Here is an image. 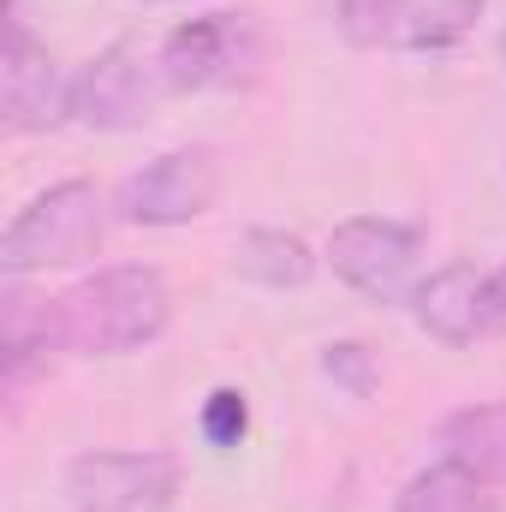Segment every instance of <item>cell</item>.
<instances>
[{
    "label": "cell",
    "instance_id": "ac0fdd59",
    "mask_svg": "<svg viewBox=\"0 0 506 512\" xmlns=\"http://www.w3.org/2000/svg\"><path fill=\"white\" fill-rule=\"evenodd\" d=\"M501 66H506V30H501Z\"/></svg>",
    "mask_w": 506,
    "mask_h": 512
},
{
    "label": "cell",
    "instance_id": "ba28073f",
    "mask_svg": "<svg viewBox=\"0 0 506 512\" xmlns=\"http://www.w3.org/2000/svg\"><path fill=\"white\" fill-rule=\"evenodd\" d=\"M66 512H173L179 459L173 453H78L60 477Z\"/></svg>",
    "mask_w": 506,
    "mask_h": 512
},
{
    "label": "cell",
    "instance_id": "3957f363",
    "mask_svg": "<svg viewBox=\"0 0 506 512\" xmlns=\"http://www.w3.org/2000/svg\"><path fill=\"white\" fill-rule=\"evenodd\" d=\"M262 72V30L251 12H203L161 36V78L167 96L203 90H245Z\"/></svg>",
    "mask_w": 506,
    "mask_h": 512
},
{
    "label": "cell",
    "instance_id": "7c38bea8",
    "mask_svg": "<svg viewBox=\"0 0 506 512\" xmlns=\"http://www.w3.org/2000/svg\"><path fill=\"white\" fill-rule=\"evenodd\" d=\"M233 268H239V280H251V286L298 292V286L316 274V256H310V245H304L298 233H286V227H251V233L239 239V251H233Z\"/></svg>",
    "mask_w": 506,
    "mask_h": 512
},
{
    "label": "cell",
    "instance_id": "e0dca14e",
    "mask_svg": "<svg viewBox=\"0 0 506 512\" xmlns=\"http://www.w3.org/2000/svg\"><path fill=\"white\" fill-rule=\"evenodd\" d=\"M12 18H24V12H18V0H6V24H12Z\"/></svg>",
    "mask_w": 506,
    "mask_h": 512
},
{
    "label": "cell",
    "instance_id": "6da1fadb",
    "mask_svg": "<svg viewBox=\"0 0 506 512\" xmlns=\"http://www.w3.org/2000/svg\"><path fill=\"white\" fill-rule=\"evenodd\" d=\"M173 322V286L155 262H114L48 298V328L66 358H131Z\"/></svg>",
    "mask_w": 506,
    "mask_h": 512
},
{
    "label": "cell",
    "instance_id": "8fae6325",
    "mask_svg": "<svg viewBox=\"0 0 506 512\" xmlns=\"http://www.w3.org/2000/svg\"><path fill=\"white\" fill-rule=\"evenodd\" d=\"M441 459H453L459 471L483 477L489 489L506 483V399L501 405H465L441 423Z\"/></svg>",
    "mask_w": 506,
    "mask_h": 512
},
{
    "label": "cell",
    "instance_id": "30bf717a",
    "mask_svg": "<svg viewBox=\"0 0 506 512\" xmlns=\"http://www.w3.org/2000/svg\"><path fill=\"white\" fill-rule=\"evenodd\" d=\"M411 316L441 346H477L483 340V274L471 262H447L411 292Z\"/></svg>",
    "mask_w": 506,
    "mask_h": 512
},
{
    "label": "cell",
    "instance_id": "277c9868",
    "mask_svg": "<svg viewBox=\"0 0 506 512\" xmlns=\"http://www.w3.org/2000/svg\"><path fill=\"white\" fill-rule=\"evenodd\" d=\"M161 96H167L161 48H149L143 36H120L90 66H78V78H72V120L84 131H143L155 120Z\"/></svg>",
    "mask_w": 506,
    "mask_h": 512
},
{
    "label": "cell",
    "instance_id": "8992f818",
    "mask_svg": "<svg viewBox=\"0 0 506 512\" xmlns=\"http://www.w3.org/2000/svg\"><path fill=\"white\" fill-rule=\"evenodd\" d=\"M328 262L358 298L393 310V304H411V292H417L423 233L405 221H387V215H352L328 233Z\"/></svg>",
    "mask_w": 506,
    "mask_h": 512
},
{
    "label": "cell",
    "instance_id": "5b68a950",
    "mask_svg": "<svg viewBox=\"0 0 506 512\" xmlns=\"http://www.w3.org/2000/svg\"><path fill=\"white\" fill-rule=\"evenodd\" d=\"M215 197H221V155L209 143H185V149H167V155L143 161L137 173L120 179L114 221H126V227H185V221L209 215Z\"/></svg>",
    "mask_w": 506,
    "mask_h": 512
},
{
    "label": "cell",
    "instance_id": "52a82bcc",
    "mask_svg": "<svg viewBox=\"0 0 506 512\" xmlns=\"http://www.w3.org/2000/svg\"><path fill=\"white\" fill-rule=\"evenodd\" d=\"M483 18V0H340V30L381 54H447Z\"/></svg>",
    "mask_w": 506,
    "mask_h": 512
},
{
    "label": "cell",
    "instance_id": "d6986e66",
    "mask_svg": "<svg viewBox=\"0 0 506 512\" xmlns=\"http://www.w3.org/2000/svg\"><path fill=\"white\" fill-rule=\"evenodd\" d=\"M149 6H173V0H149Z\"/></svg>",
    "mask_w": 506,
    "mask_h": 512
},
{
    "label": "cell",
    "instance_id": "9a60e30c",
    "mask_svg": "<svg viewBox=\"0 0 506 512\" xmlns=\"http://www.w3.org/2000/svg\"><path fill=\"white\" fill-rule=\"evenodd\" d=\"M245 429H251L245 393H239V387H215V393L203 399V441H209V447H239Z\"/></svg>",
    "mask_w": 506,
    "mask_h": 512
},
{
    "label": "cell",
    "instance_id": "2e32d148",
    "mask_svg": "<svg viewBox=\"0 0 506 512\" xmlns=\"http://www.w3.org/2000/svg\"><path fill=\"white\" fill-rule=\"evenodd\" d=\"M506 334V262L483 274V340Z\"/></svg>",
    "mask_w": 506,
    "mask_h": 512
},
{
    "label": "cell",
    "instance_id": "4fadbf2b",
    "mask_svg": "<svg viewBox=\"0 0 506 512\" xmlns=\"http://www.w3.org/2000/svg\"><path fill=\"white\" fill-rule=\"evenodd\" d=\"M393 512H501V501L489 495L483 477H471V471H459L453 459H441V465L417 471V477L393 495Z\"/></svg>",
    "mask_w": 506,
    "mask_h": 512
},
{
    "label": "cell",
    "instance_id": "7a4b0ae2",
    "mask_svg": "<svg viewBox=\"0 0 506 512\" xmlns=\"http://www.w3.org/2000/svg\"><path fill=\"white\" fill-rule=\"evenodd\" d=\"M108 221L114 203L90 185V179H60L48 191H36L0 233V268L6 280L24 274H48V268H78L108 245Z\"/></svg>",
    "mask_w": 506,
    "mask_h": 512
},
{
    "label": "cell",
    "instance_id": "9c48e42d",
    "mask_svg": "<svg viewBox=\"0 0 506 512\" xmlns=\"http://www.w3.org/2000/svg\"><path fill=\"white\" fill-rule=\"evenodd\" d=\"M72 78L30 30L24 18L6 24V42H0V120L12 137H36V131H54L60 120H72Z\"/></svg>",
    "mask_w": 506,
    "mask_h": 512
},
{
    "label": "cell",
    "instance_id": "5bb4252c",
    "mask_svg": "<svg viewBox=\"0 0 506 512\" xmlns=\"http://www.w3.org/2000/svg\"><path fill=\"white\" fill-rule=\"evenodd\" d=\"M322 376L334 387H346L352 399H370L376 382H381L376 352H370L364 340H334V346H322Z\"/></svg>",
    "mask_w": 506,
    "mask_h": 512
}]
</instances>
